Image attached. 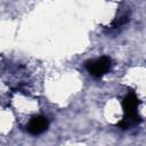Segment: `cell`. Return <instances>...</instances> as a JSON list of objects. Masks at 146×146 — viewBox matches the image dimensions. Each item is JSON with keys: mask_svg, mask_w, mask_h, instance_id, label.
<instances>
[{"mask_svg": "<svg viewBox=\"0 0 146 146\" xmlns=\"http://www.w3.org/2000/svg\"><path fill=\"white\" fill-rule=\"evenodd\" d=\"M138 105L139 100L133 91H130L123 99L122 102V107H123V119L117 123V127L127 129L131 125H135L140 122V116L138 114Z\"/></svg>", "mask_w": 146, "mask_h": 146, "instance_id": "6da1fadb", "label": "cell"}, {"mask_svg": "<svg viewBox=\"0 0 146 146\" xmlns=\"http://www.w3.org/2000/svg\"><path fill=\"white\" fill-rule=\"evenodd\" d=\"M111 66H112V59L110 57H106V56L89 60L86 64L88 72L91 75L97 76V78L106 74L111 70Z\"/></svg>", "mask_w": 146, "mask_h": 146, "instance_id": "7a4b0ae2", "label": "cell"}, {"mask_svg": "<svg viewBox=\"0 0 146 146\" xmlns=\"http://www.w3.org/2000/svg\"><path fill=\"white\" fill-rule=\"evenodd\" d=\"M48 124H49V122H48L47 117H44L43 115H35L30 120V122L27 124V131L31 135L38 136L47 130Z\"/></svg>", "mask_w": 146, "mask_h": 146, "instance_id": "3957f363", "label": "cell"}]
</instances>
